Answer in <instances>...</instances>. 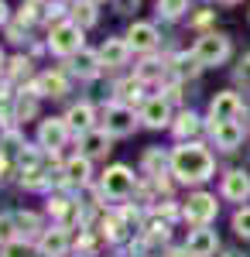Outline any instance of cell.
Instances as JSON below:
<instances>
[{
	"label": "cell",
	"mask_w": 250,
	"mask_h": 257,
	"mask_svg": "<svg viewBox=\"0 0 250 257\" xmlns=\"http://www.w3.org/2000/svg\"><path fill=\"white\" fill-rule=\"evenodd\" d=\"M154 41H158L154 24H134V28H131V35H127V45H131V48H137V52L154 48Z\"/></svg>",
	"instance_id": "cell-14"
},
{
	"label": "cell",
	"mask_w": 250,
	"mask_h": 257,
	"mask_svg": "<svg viewBox=\"0 0 250 257\" xmlns=\"http://www.w3.org/2000/svg\"><path fill=\"white\" fill-rule=\"evenodd\" d=\"M93 4H96V0H93Z\"/></svg>",
	"instance_id": "cell-36"
},
{
	"label": "cell",
	"mask_w": 250,
	"mask_h": 257,
	"mask_svg": "<svg viewBox=\"0 0 250 257\" xmlns=\"http://www.w3.org/2000/svg\"><path fill=\"white\" fill-rule=\"evenodd\" d=\"M192 59L199 65H219V62H226L230 59V38L226 35H206V38H199Z\"/></svg>",
	"instance_id": "cell-2"
},
{
	"label": "cell",
	"mask_w": 250,
	"mask_h": 257,
	"mask_svg": "<svg viewBox=\"0 0 250 257\" xmlns=\"http://www.w3.org/2000/svg\"><path fill=\"white\" fill-rule=\"evenodd\" d=\"M14 237H18V216H0V243L7 247Z\"/></svg>",
	"instance_id": "cell-23"
},
{
	"label": "cell",
	"mask_w": 250,
	"mask_h": 257,
	"mask_svg": "<svg viewBox=\"0 0 250 257\" xmlns=\"http://www.w3.org/2000/svg\"><path fill=\"white\" fill-rule=\"evenodd\" d=\"M110 138H127L134 131V110L123 106V103H113L106 106V127H103Z\"/></svg>",
	"instance_id": "cell-5"
},
{
	"label": "cell",
	"mask_w": 250,
	"mask_h": 257,
	"mask_svg": "<svg viewBox=\"0 0 250 257\" xmlns=\"http://www.w3.org/2000/svg\"><path fill=\"white\" fill-rule=\"evenodd\" d=\"M35 110H38V106H35V99H21V103H18V120L35 117Z\"/></svg>",
	"instance_id": "cell-28"
},
{
	"label": "cell",
	"mask_w": 250,
	"mask_h": 257,
	"mask_svg": "<svg viewBox=\"0 0 250 257\" xmlns=\"http://www.w3.org/2000/svg\"><path fill=\"white\" fill-rule=\"evenodd\" d=\"M233 230H236L240 237H250V206H247V209H236V216H233Z\"/></svg>",
	"instance_id": "cell-24"
},
{
	"label": "cell",
	"mask_w": 250,
	"mask_h": 257,
	"mask_svg": "<svg viewBox=\"0 0 250 257\" xmlns=\"http://www.w3.org/2000/svg\"><path fill=\"white\" fill-rule=\"evenodd\" d=\"M18 226H21V233H38V216L35 213H21Z\"/></svg>",
	"instance_id": "cell-26"
},
{
	"label": "cell",
	"mask_w": 250,
	"mask_h": 257,
	"mask_svg": "<svg viewBox=\"0 0 250 257\" xmlns=\"http://www.w3.org/2000/svg\"><path fill=\"white\" fill-rule=\"evenodd\" d=\"M168 117H172V110H168V99L154 96L144 103V113H141V120L148 123V127H165L168 123Z\"/></svg>",
	"instance_id": "cell-12"
},
{
	"label": "cell",
	"mask_w": 250,
	"mask_h": 257,
	"mask_svg": "<svg viewBox=\"0 0 250 257\" xmlns=\"http://www.w3.org/2000/svg\"><path fill=\"white\" fill-rule=\"evenodd\" d=\"M65 138H69V120H41V127H38V141H41V148H48V151H55V148H62L65 144Z\"/></svg>",
	"instance_id": "cell-7"
},
{
	"label": "cell",
	"mask_w": 250,
	"mask_h": 257,
	"mask_svg": "<svg viewBox=\"0 0 250 257\" xmlns=\"http://www.w3.org/2000/svg\"><path fill=\"white\" fill-rule=\"evenodd\" d=\"M69 86H65V79L58 76V72H48V76H41V82H38V93L41 96H62Z\"/></svg>",
	"instance_id": "cell-19"
},
{
	"label": "cell",
	"mask_w": 250,
	"mask_h": 257,
	"mask_svg": "<svg viewBox=\"0 0 250 257\" xmlns=\"http://www.w3.org/2000/svg\"><path fill=\"white\" fill-rule=\"evenodd\" d=\"M65 120H69V127H79V131L86 134V131L93 127V106H89V103H76Z\"/></svg>",
	"instance_id": "cell-17"
},
{
	"label": "cell",
	"mask_w": 250,
	"mask_h": 257,
	"mask_svg": "<svg viewBox=\"0 0 250 257\" xmlns=\"http://www.w3.org/2000/svg\"><path fill=\"white\" fill-rule=\"evenodd\" d=\"M240 110H243V103H240L236 93H216L212 103H209V117L212 120H236Z\"/></svg>",
	"instance_id": "cell-8"
},
{
	"label": "cell",
	"mask_w": 250,
	"mask_h": 257,
	"mask_svg": "<svg viewBox=\"0 0 250 257\" xmlns=\"http://www.w3.org/2000/svg\"><path fill=\"white\" fill-rule=\"evenodd\" d=\"M131 189H134V175H131V168L113 165V168L103 172V192H106V196L120 199V196H127Z\"/></svg>",
	"instance_id": "cell-6"
},
{
	"label": "cell",
	"mask_w": 250,
	"mask_h": 257,
	"mask_svg": "<svg viewBox=\"0 0 250 257\" xmlns=\"http://www.w3.org/2000/svg\"><path fill=\"white\" fill-rule=\"evenodd\" d=\"M216 230H206V226H199V230H192L189 233V243H185V254L189 257H209L212 250H216Z\"/></svg>",
	"instance_id": "cell-10"
},
{
	"label": "cell",
	"mask_w": 250,
	"mask_h": 257,
	"mask_svg": "<svg viewBox=\"0 0 250 257\" xmlns=\"http://www.w3.org/2000/svg\"><path fill=\"white\" fill-rule=\"evenodd\" d=\"M11 65H14V69H11L14 76H21V72L28 76V59H14V62H11Z\"/></svg>",
	"instance_id": "cell-31"
},
{
	"label": "cell",
	"mask_w": 250,
	"mask_h": 257,
	"mask_svg": "<svg viewBox=\"0 0 250 257\" xmlns=\"http://www.w3.org/2000/svg\"><path fill=\"white\" fill-rule=\"evenodd\" d=\"M127 55H131V45H127L123 38H106V45L99 48L103 65H123V62H127Z\"/></svg>",
	"instance_id": "cell-13"
},
{
	"label": "cell",
	"mask_w": 250,
	"mask_h": 257,
	"mask_svg": "<svg viewBox=\"0 0 250 257\" xmlns=\"http://www.w3.org/2000/svg\"><path fill=\"white\" fill-rule=\"evenodd\" d=\"M223 4H236V0H223Z\"/></svg>",
	"instance_id": "cell-34"
},
{
	"label": "cell",
	"mask_w": 250,
	"mask_h": 257,
	"mask_svg": "<svg viewBox=\"0 0 250 257\" xmlns=\"http://www.w3.org/2000/svg\"><path fill=\"white\" fill-rule=\"evenodd\" d=\"M199 127H202V123H199L195 113H182L178 123H175V134H178V138H195V134H199Z\"/></svg>",
	"instance_id": "cell-21"
},
{
	"label": "cell",
	"mask_w": 250,
	"mask_h": 257,
	"mask_svg": "<svg viewBox=\"0 0 250 257\" xmlns=\"http://www.w3.org/2000/svg\"><path fill=\"white\" fill-rule=\"evenodd\" d=\"M76 21H79V24H93V21H96L93 0H82V4H76Z\"/></svg>",
	"instance_id": "cell-25"
},
{
	"label": "cell",
	"mask_w": 250,
	"mask_h": 257,
	"mask_svg": "<svg viewBox=\"0 0 250 257\" xmlns=\"http://www.w3.org/2000/svg\"><path fill=\"white\" fill-rule=\"evenodd\" d=\"M185 11H189V0H158V14H165V18H178Z\"/></svg>",
	"instance_id": "cell-22"
},
{
	"label": "cell",
	"mask_w": 250,
	"mask_h": 257,
	"mask_svg": "<svg viewBox=\"0 0 250 257\" xmlns=\"http://www.w3.org/2000/svg\"><path fill=\"white\" fill-rule=\"evenodd\" d=\"M120 89H123V96H127V99H141V89H144V86H141V79H127Z\"/></svg>",
	"instance_id": "cell-27"
},
{
	"label": "cell",
	"mask_w": 250,
	"mask_h": 257,
	"mask_svg": "<svg viewBox=\"0 0 250 257\" xmlns=\"http://www.w3.org/2000/svg\"><path fill=\"white\" fill-rule=\"evenodd\" d=\"M82 151H86V158H99V155H106V151H110V134H106V131H86V138H82Z\"/></svg>",
	"instance_id": "cell-15"
},
{
	"label": "cell",
	"mask_w": 250,
	"mask_h": 257,
	"mask_svg": "<svg viewBox=\"0 0 250 257\" xmlns=\"http://www.w3.org/2000/svg\"><path fill=\"white\" fill-rule=\"evenodd\" d=\"M172 168L182 182H206L212 175V168H216V161L202 144H182L172 155Z\"/></svg>",
	"instance_id": "cell-1"
},
{
	"label": "cell",
	"mask_w": 250,
	"mask_h": 257,
	"mask_svg": "<svg viewBox=\"0 0 250 257\" xmlns=\"http://www.w3.org/2000/svg\"><path fill=\"white\" fill-rule=\"evenodd\" d=\"M7 257H31V250L21 243H7Z\"/></svg>",
	"instance_id": "cell-30"
},
{
	"label": "cell",
	"mask_w": 250,
	"mask_h": 257,
	"mask_svg": "<svg viewBox=\"0 0 250 257\" xmlns=\"http://www.w3.org/2000/svg\"><path fill=\"white\" fill-rule=\"evenodd\" d=\"M99 52H86V48H82V52H76V72L79 76H96L99 72Z\"/></svg>",
	"instance_id": "cell-18"
},
{
	"label": "cell",
	"mask_w": 250,
	"mask_h": 257,
	"mask_svg": "<svg viewBox=\"0 0 250 257\" xmlns=\"http://www.w3.org/2000/svg\"><path fill=\"white\" fill-rule=\"evenodd\" d=\"M212 138L223 151H233L240 141H243V127L236 120H212Z\"/></svg>",
	"instance_id": "cell-9"
},
{
	"label": "cell",
	"mask_w": 250,
	"mask_h": 257,
	"mask_svg": "<svg viewBox=\"0 0 250 257\" xmlns=\"http://www.w3.org/2000/svg\"><path fill=\"white\" fill-rule=\"evenodd\" d=\"M137 4H141V0H116L120 14H127V11H137Z\"/></svg>",
	"instance_id": "cell-32"
},
{
	"label": "cell",
	"mask_w": 250,
	"mask_h": 257,
	"mask_svg": "<svg viewBox=\"0 0 250 257\" xmlns=\"http://www.w3.org/2000/svg\"><path fill=\"white\" fill-rule=\"evenodd\" d=\"M216 209H219V202L206 192H199L185 202V219L195 223V226H209V219H216Z\"/></svg>",
	"instance_id": "cell-4"
},
{
	"label": "cell",
	"mask_w": 250,
	"mask_h": 257,
	"mask_svg": "<svg viewBox=\"0 0 250 257\" xmlns=\"http://www.w3.org/2000/svg\"><path fill=\"white\" fill-rule=\"evenodd\" d=\"M236 79L243 82V86H250V55L240 62V69H236Z\"/></svg>",
	"instance_id": "cell-29"
},
{
	"label": "cell",
	"mask_w": 250,
	"mask_h": 257,
	"mask_svg": "<svg viewBox=\"0 0 250 257\" xmlns=\"http://www.w3.org/2000/svg\"><path fill=\"white\" fill-rule=\"evenodd\" d=\"M48 45H52L55 55H76V52H82V28L72 24V21H65V24L52 28Z\"/></svg>",
	"instance_id": "cell-3"
},
{
	"label": "cell",
	"mask_w": 250,
	"mask_h": 257,
	"mask_svg": "<svg viewBox=\"0 0 250 257\" xmlns=\"http://www.w3.org/2000/svg\"><path fill=\"white\" fill-rule=\"evenodd\" d=\"M69 247V233L62 230V226H55V230H48L45 237H41V250L45 254H52V257H58L62 250Z\"/></svg>",
	"instance_id": "cell-16"
},
{
	"label": "cell",
	"mask_w": 250,
	"mask_h": 257,
	"mask_svg": "<svg viewBox=\"0 0 250 257\" xmlns=\"http://www.w3.org/2000/svg\"><path fill=\"white\" fill-rule=\"evenodd\" d=\"M0 62H4V55H0Z\"/></svg>",
	"instance_id": "cell-35"
},
{
	"label": "cell",
	"mask_w": 250,
	"mask_h": 257,
	"mask_svg": "<svg viewBox=\"0 0 250 257\" xmlns=\"http://www.w3.org/2000/svg\"><path fill=\"white\" fill-rule=\"evenodd\" d=\"M4 21H7V4L0 0V24H4Z\"/></svg>",
	"instance_id": "cell-33"
},
{
	"label": "cell",
	"mask_w": 250,
	"mask_h": 257,
	"mask_svg": "<svg viewBox=\"0 0 250 257\" xmlns=\"http://www.w3.org/2000/svg\"><path fill=\"white\" fill-rule=\"evenodd\" d=\"M65 175H69V182L82 185V182L89 178V158H72V161H69V168H65Z\"/></svg>",
	"instance_id": "cell-20"
},
{
	"label": "cell",
	"mask_w": 250,
	"mask_h": 257,
	"mask_svg": "<svg viewBox=\"0 0 250 257\" xmlns=\"http://www.w3.org/2000/svg\"><path fill=\"white\" fill-rule=\"evenodd\" d=\"M223 196L230 199V202H243L250 196V175L243 168H236V172H230V175L223 178Z\"/></svg>",
	"instance_id": "cell-11"
}]
</instances>
